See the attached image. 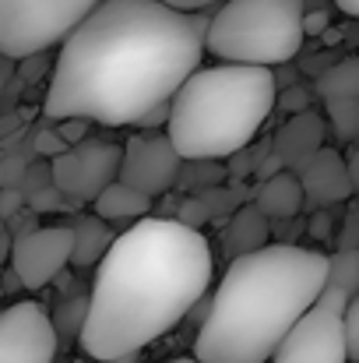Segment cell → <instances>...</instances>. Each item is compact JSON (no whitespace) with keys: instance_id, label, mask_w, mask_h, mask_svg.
<instances>
[{"instance_id":"cell-1","label":"cell","mask_w":359,"mask_h":363,"mask_svg":"<svg viewBox=\"0 0 359 363\" xmlns=\"http://www.w3.org/2000/svg\"><path fill=\"white\" fill-rule=\"evenodd\" d=\"M201 14H180L159 0H103L60 46L42 113L50 121L137 123L205 57Z\"/></svg>"},{"instance_id":"cell-2","label":"cell","mask_w":359,"mask_h":363,"mask_svg":"<svg viewBox=\"0 0 359 363\" xmlns=\"http://www.w3.org/2000/svg\"><path fill=\"white\" fill-rule=\"evenodd\" d=\"M212 286V247L176 219H141L117 233L96 268L78 346L99 363L141 353L173 332Z\"/></svg>"},{"instance_id":"cell-3","label":"cell","mask_w":359,"mask_h":363,"mask_svg":"<svg viewBox=\"0 0 359 363\" xmlns=\"http://www.w3.org/2000/svg\"><path fill=\"white\" fill-rule=\"evenodd\" d=\"M328 282V254L268 243L233 257L219 289L208 296V318L194 339L198 363H271L282 339L317 303Z\"/></svg>"},{"instance_id":"cell-4","label":"cell","mask_w":359,"mask_h":363,"mask_svg":"<svg viewBox=\"0 0 359 363\" xmlns=\"http://www.w3.org/2000/svg\"><path fill=\"white\" fill-rule=\"evenodd\" d=\"M275 99L271 67H198L173 96L166 138L183 162H226L257 138Z\"/></svg>"},{"instance_id":"cell-5","label":"cell","mask_w":359,"mask_h":363,"mask_svg":"<svg viewBox=\"0 0 359 363\" xmlns=\"http://www.w3.org/2000/svg\"><path fill=\"white\" fill-rule=\"evenodd\" d=\"M303 0H226L208 18L205 53L222 64L282 67L303 46Z\"/></svg>"},{"instance_id":"cell-6","label":"cell","mask_w":359,"mask_h":363,"mask_svg":"<svg viewBox=\"0 0 359 363\" xmlns=\"http://www.w3.org/2000/svg\"><path fill=\"white\" fill-rule=\"evenodd\" d=\"M103 0H0V53L11 60L42 57L64 46Z\"/></svg>"},{"instance_id":"cell-7","label":"cell","mask_w":359,"mask_h":363,"mask_svg":"<svg viewBox=\"0 0 359 363\" xmlns=\"http://www.w3.org/2000/svg\"><path fill=\"white\" fill-rule=\"evenodd\" d=\"M346 307H349V296L324 286L317 303L282 339L271 363H349L346 325H342Z\"/></svg>"},{"instance_id":"cell-8","label":"cell","mask_w":359,"mask_h":363,"mask_svg":"<svg viewBox=\"0 0 359 363\" xmlns=\"http://www.w3.org/2000/svg\"><path fill=\"white\" fill-rule=\"evenodd\" d=\"M120 159H123L120 145L103 141V138H89L78 148H71L50 162L53 187L67 201H96L110 184L120 180Z\"/></svg>"},{"instance_id":"cell-9","label":"cell","mask_w":359,"mask_h":363,"mask_svg":"<svg viewBox=\"0 0 359 363\" xmlns=\"http://www.w3.org/2000/svg\"><path fill=\"white\" fill-rule=\"evenodd\" d=\"M60 339L53 318L35 300H18L0 311V363H53Z\"/></svg>"},{"instance_id":"cell-10","label":"cell","mask_w":359,"mask_h":363,"mask_svg":"<svg viewBox=\"0 0 359 363\" xmlns=\"http://www.w3.org/2000/svg\"><path fill=\"white\" fill-rule=\"evenodd\" d=\"M180 169H183V159L162 130L137 134L123 145L120 184L134 187L144 198H159V194L173 191L176 180H180Z\"/></svg>"},{"instance_id":"cell-11","label":"cell","mask_w":359,"mask_h":363,"mask_svg":"<svg viewBox=\"0 0 359 363\" xmlns=\"http://www.w3.org/2000/svg\"><path fill=\"white\" fill-rule=\"evenodd\" d=\"M74 254V233L71 226H39L28 237H18L11 247V272L25 289L50 286Z\"/></svg>"},{"instance_id":"cell-12","label":"cell","mask_w":359,"mask_h":363,"mask_svg":"<svg viewBox=\"0 0 359 363\" xmlns=\"http://www.w3.org/2000/svg\"><path fill=\"white\" fill-rule=\"evenodd\" d=\"M296 180L303 187V201L307 205H342L353 198V184H349V173H346V159L335 152V148H321L314 159H307L300 169H296Z\"/></svg>"},{"instance_id":"cell-13","label":"cell","mask_w":359,"mask_h":363,"mask_svg":"<svg viewBox=\"0 0 359 363\" xmlns=\"http://www.w3.org/2000/svg\"><path fill=\"white\" fill-rule=\"evenodd\" d=\"M324 127H328L324 117L314 113V110L289 117L282 123V130L275 134V152H278V159L285 162L289 173H296L307 159H314L324 148Z\"/></svg>"},{"instance_id":"cell-14","label":"cell","mask_w":359,"mask_h":363,"mask_svg":"<svg viewBox=\"0 0 359 363\" xmlns=\"http://www.w3.org/2000/svg\"><path fill=\"white\" fill-rule=\"evenodd\" d=\"M253 205H257V212L264 216V219H275V223H289V219H296L300 212H303V187H300V180H296V173H278V177H271V180H264V184H257V191H253Z\"/></svg>"},{"instance_id":"cell-15","label":"cell","mask_w":359,"mask_h":363,"mask_svg":"<svg viewBox=\"0 0 359 363\" xmlns=\"http://www.w3.org/2000/svg\"><path fill=\"white\" fill-rule=\"evenodd\" d=\"M92 208H96V219H103V223H141V219H148V212H152V198H144V194H137L134 187H127V184H110L96 201H92Z\"/></svg>"},{"instance_id":"cell-16","label":"cell","mask_w":359,"mask_h":363,"mask_svg":"<svg viewBox=\"0 0 359 363\" xmlns=\"http://www.w3.org/2000/svg\"><path fill=\"white\" fill-rule=\"evenodd\" d=\"M71 233H74V254H71V264H74V268H92V264H99V261L110 254L113 240H117V233L110 230V223H103V219H96V216L78 219V223L71 226Z\"/></svg>"},{"instance_id":"cell-17","label":"cell","mask_w":359,"mask_h":363,"mask_svg":"<svg viewBox=\"0 0 359 363\" xmlns=\"http://www.w3.org/2000/svg\"><path fill=\"white\" fill-rule=\"evenodd\" d=\"M229 254L243 257V254H253V250H264L268 247V219L257 212V205H243L237 216L229 219Z\"/></svg>"},{"instance_id":"cell-18","label":"cell","mask_w":359,"mask_h":363,"mask_svg":"<svg viewBox=\"0 0 359 363\" xmlns=\"http://www.w3.org/2000/svg\"><path fill=\"white\" fill-rule=\"evenodd\" d=\"M314 92H317L324 103H335V99H359V57H346V60L331 64V67L317 78Z\"/></svg>"},{"instance_id":"cell-19","label":"cell","mask_w":359,"mask_h":363,"mask_svg":"<svg viewBox=\"0 0 359 363\" xmlns=\"http://www.w3.org/2000/svg\"><path fill=\"white\" fill-rule=\"evenodd\" d=\"M328 289L346 293L349 300L359 293V250H335L328 257Z\"/></svg>"},{"instance_id":"cell-20","label":"cell","mask_w":359,"mask_h":363,"mask_svg":"<svg viewBox=\"0 0 359 363\" xmlns=\"http://www.w3.org/2000/svg\"><path fill=\"white\" fill-rule=\"evenodd\" d=\"M226 177H229L226 173V162H183L176 187H187L190 198H198V194H205L212 187H222Z\"/></svg>"},{"instance_id":"cell-21","label":"cell","mask_w":359,"mask_h":363,"mask_svg":"<svg viewBox=\"0 0 359 363\" xmlns=\"http://www.w3.org/2000/svg\"><path fill=\"white\" fill-rule=\"evenodd\" d=\"M324 106H328L331 130H335L342 141L359 138V99H335V103H324Z\"/></svg>"},{"instance_id":"cell-22","label":"cell","mask_w":359,"mask_h":363,"mask_svg":"<svg viewBox=\"0 0 359 363\" xmlns=\"http://www.w3.org/2000/svg\"><path fill=\"white\" fill-rule=\"evenodd\" d=\"M85 318H89V300H67V303L53 314V332H57V339H81Z\"/></svg>"},{"instance_id":"cell-23","label":"cell","mask_w":359,"mask_h":363,"mask_svg":"<svg viewBox=\"0 0 359 363\" xmlns=\"http://www.w3.org/2000/svg\"><path fill=\"white\" fill-rule=\"evenodd\" d=\"M275 148V141H264V145H246L243 152H237L233 159H226V173L233 180H243V177H253L257 166L264 162V155Z\"/></svg>"},{"instance_id":"cell-24","label":"cell","mask_w":359,"mask_h":363,"mask_svg":"<svg viewBox=\"0 0 359 363\" xmlns=\"http://www.w3.org/2000/svg\"><path fill=\"white\" fill-rule=\"evenodd\" d=\"M208 219H212V216H208V208H205L201 198H183V201H180V212H176V223H180V226L201 233V226H205Z\"/></svg>"},{"instance_id":"cell-25","label":"cell","mask_w":359,"mask_h":363,"mask_svg":"<svg viewBox=\"0 0 359 363\" xmlns=\"http://www.w3.org/2000/svg\"><path fill=\"white\" fill-rule=\"evenodd\" d=\"M289 117H300V113H307L310 110V92L303 89V85H289V89H278V99H275Z\"/></svg>"},{"instance_id":"cell-26","label":"cell","mask_w":359,"mask_h":363,"mask_svg":"<svg viewBox=\"0 0 359 363\" xmlns=\"http://www.w3.org/2000/svg\"><path fill=\"white\" fill-rule=\"evenodd\" d=\"M342 325H346V346H349V360L359 363V293L353 296V300H349Z\"/></svg>"},{"instance_id":"cell-27","label":"cell","mask_w":359,"mask_h":363,"mask_svg":"<svg viewBox=\"0 0 359 363\" xmlns=\"http://www.w3.org/2000/svg\"><path fill=\"white\" fill-rule=\"evenodd\" d=\"M57 134H60V141H64L67 148H78L81 141L92 138V121H60Z\"/></svg>"},{"instance_id":"cell-28","label":"cell","mask_w":359,"mask_h":363,"mask_svg":"<svg viewBox=\"0 0 359 363\" xmlns=\"http://www.w3.org/2000/svg\"><path fill=\"white\" fill-rule=\"evenodd\" d=\"M25 194H21V187H0V219H4V226L14 219V216H21L25 212Z\"/></svg>"},{"instance_id":"cell-29","label":"cell","mask_w":359,"mask_h":363,"mask_svg":"<svg viewBox=\"0 0 359 363\" xmlns=\"http://www.w3.org/2000/svg\"><path fill=\"white\" fill-rule=\"evenodd\" d=\"M28 208L32 212H60V208H67V198L57 187H46V191H39V194L28 198Z\"/></svg>"},{"instance_id":"cell-30","label":"cell","mask_w":359,"mask_h":363,"mask_svg":"<svg viewBox=\"0 0 359 363\" xmlns=\"http://www.w3.org/2000/svg\"><path fill=\"white\" fill-rule=\"evenodd\" d=\"M35 152H39L42 159H50V162H53V159H60V155H64V152H71V148L60 141V134H57V130H42V134H35Z\"/></svg>"},{"instance_id":"cell-31","label":"cell","mask_w":359,"mask_h":363,"mask_svg":"<svg viewBox=\"0 0 359 363\" xmlns=\"http://www.w3.org/2000/svg\"><path fill=\"white\" fill-rule=\"evenodd\" d=\"M328 25H331V14L328 11H307L303 14V39L328 35Z\"/></svg>"},{"instance_id":"cell-32","label":"cell","mask_w":359,"mask_h":363,"mask_svg":"<svg viewBox=\"0 0 359 363\" xmlns=\"http://www.w3.org/2000/svg\"><path fill=\"white\" fill-rule=\"evenodd\" d=\"M169 113H173V103H162V106H155L152 113H144L134 127H141L144 134H152V130H159V127H169Z\"/></svg>"},{"instance_id":"cell-33","label":"cell","mask_w":359,"mask_h":363,"mask_svg":"<svg viewBox=\"0 0 359 363\" xmlns=\"http://www.w3.org/2000/svg\"><path fill=\"white\" fill-rule=\"evenodd\" d=\"M278 173H285V162H282V159H278V152L271 148V152L264 155V162L257 166V173H253V177L264 184V180H271V177H278Z\"/></svg>"},{"instance_id":"cell-34","label":"cell","mask_w":359,"mask_h":363,"mask_svg":"<svg viewBox=\"0 0 359 363\" xmlns=\"http://www.w3.org/2000/svg\"><path fill=\"white\" fill-rule=\"evenodd\" d=\"M338 250H359V216H356V212L346 219V230H342Z\"/></svg>"},{"instance_id":"cell-35","label":"cell","mask_w":359,"mask_h":363,"mask_svg":"<svg viewBox=\"0 0 359 363\" xmlns=\"http://www.w3.org/2000/svg\"><path fill=\"white\" fill-rule=\"evenodd\" d=\"M159 4H166V7H173V11H180V14H198L201 7L226 4V0H159Z\"/></svg>"},{"instance_id":"cell-36","label":"cell","mask_w":359,"mask_h":363,"mask_svg":"<svg viewBox=\"0 0 359 363\" xmlns=\"http://www.w3.org/2000/svg\"><path fill=\"white\" fill-rule=\"evenodd\" d=\"M310 237H314V240H328V237H331V216H328L324 208L310 219Z\"/></svg>"},{"instance_id":"cell-37","label":"cell","mask_w":359,"mask_h":363,"mask_svg":"<svg viewBox=\"0 0 359 363\" xmlns=\"http://www.w3.org/2000/svg\"><path fill=\"white\" fill-rule=\"evenodd\" d=\"M346 173H349V184H353V194H359V148H353L346 155Z\"/></svg>"},{"instance_id":"cell-38","label":"cell","mask_w":359,"mask_h":363,"mask_svg":"<svg viewBox=\"0 0 359 363\" xmlns=\"http://www.w3.org/2000/svg\"><path fill=\"white\" fill-rule=\"evenodd\" d=\"M21 74H25L28 82H32V78H39V74H42V64H39V57H28V60H25V67H21Z\"/></svg>"},{"instance_id":"cell-39","label":"cell","mask_w":359,"mask_h":363,"mask_svg":"<svg viewBox=\"0 0 359 363\" xmlns=\"http://www.w3.org/2000/svg\"><path fill=\"white\" fill-rule=\"evenodd\" d=\"M11 247H14V237L4 230V233H0V264H4V261H11Z\"/></svg>"},{"instance_id":"cell-40","label":"cell","mask_w":359,"mask_h":363,"mask_svg":"<svg viewBox=\"0 0 359 363\" xmlns=\"http://www.w3.org/2000/svg\"><path fill=\"white\" fill-rule=\"evenodd\" d=\"M338 11H346L349 18H359V0H335Z\"/></svg>"},{"instance_id":"cell-41","label":"cell","mask_w":359,"mask_h":363,"mask_svg":"<svg viewBox=\"0 0 359 363\" xmlns=\"http://www.w3.org/2000/svg\"><path fill=\"white\" fill-rule=\"evenodd\" d=\"M137 357H141V353H134V357H120V360H113V363H137Z\"/></svg>"},{"instance_id":"cell-42","label":"cell","mask_w":359,"mask_h":363,"mask_svg":"<svg viewBox=\"0 0 359 363\" xmlns=\"http://www.w3.org/2000/svg\"><path fill=\"white\" fill-rule=\"evenodd\" d=\"M166 363H198L194 357H176V360H166Z\"/></svg>"},{"instance_id":"cell-43","label":"cell","mask_w":359,"mask_h":363,"mask_svg":"<svg viewBox=\"0 0 359 363\" xmlns=\"http://www.w3.org/2000/svg\"><path fill=\"white\" fill-rule=\"evenodd\" d=\"M0 187H4V162H0Z\"/></svg>"},{"instance_id":"cell-44","label":"cell","mask_w":359,"mask_h":363,"mask_svg":"<svg viewBox=\"0 0 359 363\" xmlns=\"http://www.w3.org/2000/svg\"><path fill=\"white\" fill-rule=\"evenodd\" d=\"M0 96H4V71H0Z\"/></svg>"},{"instance_id":"cell-45","label":"cell","mask_w":359,"mask_h":363,"mask_svg":"<svg viewBox=\"0 0 359 363\" xmlns=\"http://www.w3.org/2000/svg\"><path fill=\"white\" fill-rule=\"evenodd\" d=\"M4 230H7V226H4V219H0V233H4Z\"/></svg>"},{"instance_id":"cell-46","label":"cell","mask_w":359,"mask_h":363,"mask_svg":"<svg viewBox=\"0 0 359 363\" xmlns=\"http://www.w3.org/2000/svg\"><path fill=\"white\" fill-rule=\"evenodd\" d=\"M0 296H4V282H0Z\"/></svg>"}]
</instances>
